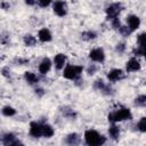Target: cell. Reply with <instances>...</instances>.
Segmentation results:
<instances>
[{
	"instance_id": "cell-1",
	"label": "cell",
	"mask_w": 146,
	"mask_h": 146,
	"mask_svg": "<svg viewBox=\"0 0 146 146\" xmlns=\"http://www.w3.org/2000/svg\"><path fill=\"white\" fill-rule=\"evenodd\" d=\"M84 141L89 146H99L105 144L106 138L103 135H100L98 131L94 129H88L84 131Z\"/></svg>"
},
{
	"instance_id": "cell-2",
	"label": "cell",
	"mask_w": 146,
	"mask_h": 146,
	"mask_svg": "<svg viewBox=\"0 0 146 146\" xmlns=\"http://www.w3.org/2000/svg\"><path fill=\"white\" fill-rule=\"evenodd\" d=\"M107 119L112 123H116V122H121V121H125V120H131L132 119V113L129 108L122 107L120 110H116L115 112L110 113L107 115Z\"/></svg>"
},
{
	"instance_id": "cell-3",
	"label": "cell",
	"mask_w": 146,
	"mask_h": 146,
	"mask_svg": "<svg viewBox=\"0 0 146 146\" xmlns=\"http://www.w3.org/2000/svg\"><path fill=\"white\" fill-rule=\"evenodd\" d=\"M83 71V67L80 65H72V64H67L63 71V76L67 80H76L80 78L81 73Z\"/></svg>"
},
{
	"instance_id": "cell-4",
	"label": "cell",
	"mask_w": 146,
	"mask_h": 146,
	"mask_svg": "<svg viewBox=\"0 0 146 146\" xmlns=\"http://www.w3.org/2000/svg\"><path fill=\"white\" fill-rule=\"evenodd\" d=\"M52 10L57 16L64 17L67 14V5L63 0H56L52 5Z\"/></svg>"
},
{
	"instance_id": "cell-5",
	"label": "cell",
	"mask_w": 146,
	"mask_h": 146,
	"mask_svg": "<svg viewBox=\"0 0 146 146\" xmlns=\"http://www.w3.org/2000/svg\"><path fill=\"white\" fill-rule=\"evenodd\" d=\"M122 10V5L119 3V2H115V3H112L107 8H106V15H107V19L111 21L112 18L114 17H117L119 14L121 13Z\"/></svg>"
},
{
	"instance_id": "cell-6",
	"label": "cell",
	"mask_w": 146,
	"mask_h": 146,
	"mask_svg": "<svg viewBox=\"0 0 146 146\" xmlns=\"http://www.w3.org/2000/svg\"><path fill=\"white\" fill-rule=\"evenodd\" d=\"M89 58L96 63H103L105 60V52L103 48H95L89 52Z\"/></svg>"
},
{
	"instance_id": "cell-7",
	"label": "cell",
	"mask_w": 146,
	"mask_h": 146,
	"mask_svg": "<svg viewBox=\"0 0 146 146\" xmlns=\"http://www.w3.org/2000/svg\"><path fill=\"white\" fill-rule=\"evenodd\" d=\"M94 88L97 89V90H99V91H102L104 95H107V96H110V95L113 94V89L111 88V86H110V84H106L102 79L95 81Z\"/></svg>"
},
{
	"instance_id": "cell-8",
	"label": "cell",
	"mask_w": 146,
	"mask_h": 146,
	"mask_svg": "<svg viewBox=\"0 0 146 146\" xmlns=\"http://www.w3.org/2000/svg\"><path fill=\"white\" fill-rule=\"evenodd\" d=\"M30 135L33 138H40L42 137V123L36 122V121H32L30 123V130H29Z\"/></svg>"
},
{
	"instance_id": "cell-9",
	"label": "cell",
	"mask_w": 146,
	"mask_h": 146,
	"mask_svg": "<svg viewBox=\"0 0 146 146\" xmlns=\"http://www.w3.org/2000/svg\"><path fill=\"white\" fill-rule=\"evenodd\" d=\"M1 143L5 144V145H8V146H14V145H22V141L19 139L16 138V136L11 132H8V133H5L1 138Z\"/></svg>"
},
{
	"instance_id": "cell-10",
	"label": "cell",
	"mask_w": 146,
	"mask_h": 146,
	"mask_svg": "<svg viewBox=\"0 0 146 146\" xmlns=\"http://www.w3.org/2000/svg\"><path fill=\"white\" fill-rule=\"evenodd\" d=\"M127 23H128L129 30L131 32H133L140 26V18L137 15H129L127 17Z\"/></svg>"
},
{
	"instance_id": "cell-11",
	"label": "cell",
	"mask_w": 146,
	"mask_h": 146,
	"mask_svg": "<svg viewBox=\"0 0 146 146\" xmlns=\"http://www.w3.org/2000/svg\"><path fill=\"white\" fill-rule=\"evenodd\" d=\"M124 78V73L121 68H113L107 73V79L111 82H116Z\"/></svg>"
},
{
	"instance_id": "cell-12",
	"label": "cell",
	"mask_w": 146,
	"mask_h": 146,
	"mask_svg": "<svg viewBox=\"0 0 146 146\" xmlns=\"http://www.w3.org/2000/svg\"><path fill=\"white\" fill-rule=\"evenodd\" d=\"M127 72H137L140 70V63L137 58H130L125 64Z\"/></svg>"
},
{
	"instance_id": "cell-13",
	"label": "cell",
	"mask_w": 146,
	"mask_h": 146,
	"mask_svg": "<svg viewBox=\"0 0 146 146\" xmlns=\"http://www.w3.org/2000/svg\"><path fill=\"white\" fill-rule=\"evenodd\" d=\"M51 68V60L48 57H44L39 64V72L41 74H47Z\"/></svg>"
},
{
	"instance_id": "cell-14",
	"label": "cell",
	"mask_w": 146,
	"mask_h": 146,
	"mask_svg": "<svg viewBox=\"0 0 146 146\" xmlns=\"http://www.w3.org/2000/svg\"><path fill=\"white\" fill-rule=\"evenodd\" d=\"M38 38L41 42H49V41H51L52 35H51V32L48 29L43 27L38 32Z\"/></svg>"
},
{
	"instance_id": "cell-15",
	"label": "cell",
	"mask_w": 146,
	"mask_h": 146,
	"mask_svg": "<svg viewBox=\"0 0 146 146\" xmlns=\"http://www.w3.org/2000/svg\"><path fill=\"white\" fill-rule=\"evenodd\" d=\"M65 63H66V55H64V54H57L54 57V64H55V67L57 70L64 68Z\"/></svg>"
},
{
	"instance_id": "cell-16",
	"label": "cell",
	"mask_w": 146,
	"mask_h": 146,
	"mask_svg": "<svg viewBox=\"0 0 146 146\" xmlns=\"http://www.w3.org/2000/svg\"><path fill=\"white\" fill-rule=\"evenodd\" d=\"M65 141H66L68 145H79L80 141H81V137H80L76 132H72V133L67 135Z\"/></svg>"
},
{
	"instance_id": "cell-17",
	"label": "cell",
	"mask_w": 146,
	"mask_h": 146,
	"mask_svg": "<svg viewBox=\"0 0 146 146\" xmlns=\"http://www.w3.org/2000/svg\"><path fill=\"white\" fill-rule=\"evenodd\" d=\"M120 133H121V131H120V127H119V125L112 124V125L110 127V129H108V135H110V137H111L113 140H117V139L120 138Z\"/></svg>"
},
{
	"instance_id": "cell-18",
	"label": "cell",
	"mask_w": 146,
	"mask_h": 146,
	"mask_svg": "<svg viewBox=\"0 0 146 146\" xmlns=\"http://www.w3.org/2000/svg\"><path fill=\"white\" fill-rule=\"evenodd\" d=\"M55 133V130L54 128L48 124V123H42V137H46V138H50L52 137Z\"/></svg>"
},
{
	"instance_id": "cell-19",
	"label": "cell",
	"mask_w": 146,
	"mask_h": 146,
	"mask_svg": "<svg viewBox=\"0 0 146 146\" xmlns=\"http://www.w3.org/2000/svg\"><path fill=\"white\" fill-rule=\"evenodd\" d=\"M24 79L29 84H34V83H38V81H39V78L32 72H25L24 73Z\"/></svg>"
},
{
	"instance_id": "cell-20",
	"label": "cell",
	"mask_w": 146,
	"mask_h": 146,
	"mask_svg": "<svg viewBox=\"0 0 146 146\" xmlns=\"http://www.w3.org/2000/svg\"><path fill=\"white\" fill-rule=\"evenodd\" d=\"M96 36H97V34L94 31H84V32L81 33V39L84 40V41L94 40V39H96Z\"/></svg>"
},
{
	"instance_id": "cell-21",
	"label": "cell",
	"mask_w": 146,
	"mask_h": 146,
	"mask_svg": "<svg viewBox=\"0 0 146 146\" xmlns=\"http://www.w3.org/2000/svg\"><path fill=\"white\" fill-rule=\"evenodd\" d=\"M24 43L27 46V47H33V46H35V43H36V39H35V36H33L32 34H26V35H24Z\"/></svg>"
},
{
	"instance_id": "cell-22",
	"label": "cell",
	"mask_w": 146,
	"mask_h": 146,
	"mask_svg": "<svg viewBox=\"0 0 146 146\" xmlns=\"http://www.w3.org/2000/svg\"><path fill=\"white\" fill-rule=\"evenodd\" d=\"M62 113L67 119H75L76 117V113L72 108H70V107H63L62 108Z\"/></svg>"
},
{
	"instance_id": "cell-23",
	"label": "cell",
	"mask_w": 146,
	"mask_h": 146,
	"mask_svg": "<svg viewBox=\"0 0 146 146\" xmlns=\"http://www.w3.org/2000/svg\"><path fill=\"white\" fill-rule=\"evenodd\" d=\"M1 112H2V114H3L5 116H14V115L16 114V110H15L14 107L9 106V105L3 106L2 110H1Z\"/></svg>"
},
{
	"instance_id": "cell-24",
	"label": "cell",
	"mask_w": 146,
	"mask_h": 146,
	"mask_svg": "<svg viewBox=\"0 0 146 146\" xmlns=\"http://www.w3.org/2000/svg\"><path fill=\"white\" fill-rule=\"evenodd\" d=\"M135 105L139 106V107H144L146 105V96L145 95H140L135 99Z\"/></svg>"
},
{
	"instance_id": "cell-25",
	"label": "cell",
	"mask_w": 146,
	"mask_h": 146,
	"mask_svg": "<svg viewBox=\"0 0 146 146\" xmlns=\"http://www.w3.org/2000/svg\"><path fill=\"white\" fill-rule=\"evenodd\" d=\"M137 129L140 132H146V117H141L137 123Z\"/></svg>"
},
{
	"instance_id": "cell-26",
	"label": "cell",
	"mask_w": 146,
	"mask_h": 146,
	"mask_svg": "<svg viewBox=\"0 0 146 146\" xmlns=\"http://www.w3.org/2000/svg\"><path fill=\"white\" fill-rule=\"evenodd\" d=\"M119 31H120V33L123 35V36H129L130 34H131V31L129 30V27L128 26H120L119 27Z\"/></svg>"
},
{
	"instance_id": "cell-27",
	"label": "cell",
	"mask_w": 146,
	"mask_h": 146,
	"mask_svg": "<svg viewBox=\"0 0 146 146\" xmlns=\"http://www.w3.org/2000/svg\"><path fill=\"white\" fill-rule=\"evenodd\" d=\"M133 55H136V56H144L145 55V47L137 46V48L133 49Z\"/></svg>"
},
{
	"instance_id": "cell-28",
	"label": "cell",
	"mask_w": 146,
	"mask_h": 146,
	"mask_svg": "<svg viewBox=\"0 0 146 146\" xmlns=\"http://www.w3.org/2000/svg\"><path fill=\"white\" fill-rule=\"evenodd\" d=\"M145 33L143 32V33H140L138 36H137V43H138V46H140V47H145Z\"/></svg>"
},
{
	"instance_id": "cell-29",
	"label": "cell",
	"mask_w": 146,
	"mask_h": 146,
	"mask_svg": "<svg viewBox=\"0 0 146 146\" xmlns=\"http://www.w3.org/2000/svg\"><path fill=\"white\" fill-rule=\"evenodd\" d=\"M125 50V43L124 42H119L116 46H115V51L119 52V54H123Z\"/></svg>"
},
{
	"instance_id": "cell-30",
	"label": "cell",
	"mask_w": 146,
	"mask_h": 146,
	"mask_svg": "<svg viewBox=\"0 0 146 146\" xmlns=\"http://www.w3.org/2000/svg\"><path fill=\"white\" fill-rule=\"evenodd\" d=\"M111 23H112V27L115 29V30H119V27L121 26V23H120V19L117 17H114L111 19Z\"/></svg>"
},
{
	"instance_id": "cell-31",
	"label": "cell",
	"mask_w": 146,
	"mask_h": 146,
	"mask_svg": "<svg viewBox=\"0 0 146 146\" xmlns=\"http://www.w3.org/2000/svg\"><path fill=\"white\" fill-rule=\"evenodd\" d=\"M36 2H38V5H39L40 7L46 8V7H48V6L51 3V0H36Z\"/></svg>"
},
{
	"instance_id": "cell-32",
	"label": "cell",
	"mask_w": 146,
	"mask_h": 146,
	"mask_svg": "<svg viewBox=\"0 0 146 146\" xmlns=\"http://www.w3.org/2000/svg\"><path fill=\"white\" fill-rule=\"evenodd\" d=\"M96 71H97V66L95 65V64H91L88 68H87V73L89 74V75H92V74H95L96 73Z\"/></svg>"
},
{
	"instance_id": "cell-33",
	"label": "cell",
	"mask_w": 146,
	"mask_h": 146,
	"mask_svg": "<svg viewBox=\"0 0 146 146\" xmlns=\"http://www.w3.org/2000/svg\"><path fill=\"white\" fill-rule=\"evenodd\" d=\"M2 75L3 76H6V78H10V71L7 68V67H5V68H2Z\"/></svg>"
},
{
	"instance_id": "cell-34",
	"label": "cell",
	"mask_w": 146,
	"mask_h": 146,
	"mask_svg": "<svg viewBox=\"0 0 146 146\" xmlns=\"http://www.w3.org/2000/svg\"><path fill=\"white\" fill-rule=\"evenodd\" d=\"M35 94H36L39 97H41V96H43V95H44V91H43V89L39 88V89H35Z\"/></svg>"
},
{
	"instance_id": "cell-35",
	"label": "cell",
	"mask_w": 146,
	"mask_h": 146,
	"mask_svg": "<svg viewBox=\"0 0 146 146\" xmlns=\"http://www.w3.org/2000/svg\"><path fill=\"white\" fill-rule=\"evenodd\" d=\"M17 62L19 63V65H25V64H27V63H29V60H27V59H22V58H18V59H17Z\"/></svg>"
},
{
	"instance_id": "cell-36",
	"label": "cell",
	"mask_w": 146,
	"mask_h": 146,
	"mask_svg": "<svg viewBox=\"0 0 146 146\" xmlns=\"http://www.w3.org/2000/svg\"><path fill=\"white\" fill-rule=\"evenodd\" d=\"M1 7H2L3 9H9V7H10V5H9L8 2H6V1H3V2L1 3Z\"/></svg>"
},
{
	"instance_id": "cell-37",
	"label": "cell",
	"mask_w": 146,
	"mask_h": 146,
	"mask_svg": "<svg viewBox=\"0 0 146 146\" xmlns=\"http://www.w3.org/2000/svg\"><path fill=\"white\" fill-rule=\"evenodd\" d=\"M35 2H36V0H25V3L29 6H33Z\"/></svg>"
},
{
	"instance_id": "cell-38",
	"label": "cell",
	"mask_w": 146,
	"mask_h": 146,
	"mask_svg": "<svg viewBox=\"0 0 146 146\" xmlns=\"http://www.w3.org/2000/svg\"><path fill=\"white\" fill-rule=\"evenodd\" d=\"M0 60H2V57H1V56H0Z\"/></svg>"
}]
</instances>
